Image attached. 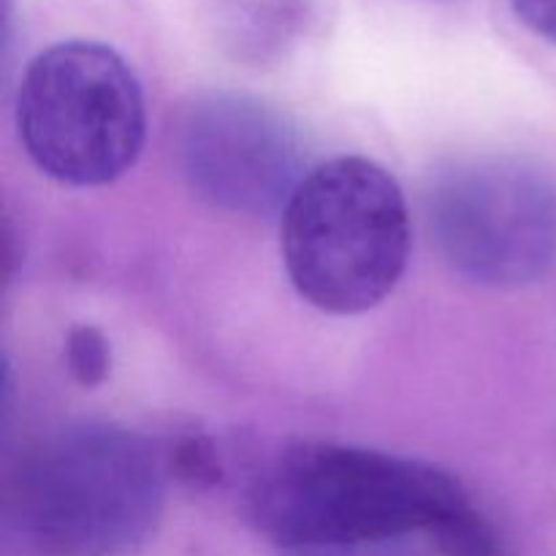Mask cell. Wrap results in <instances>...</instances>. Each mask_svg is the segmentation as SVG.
Wrapping results in <instances>:
<instances>
[{
    "label": "cell",
    "instance_id": "11",
    "mask_svg": "<svg viewBox=\"0 0 556 556\" xmlns=\"http://www.w3.org/2000/svg\"><path fill=\"white\" fill-rule=\"evenodd\" d=\"M514 9L532 33L556 43V0H514Z\"/></svg>",
    "mask_w": 556,
    "mask_h": 556
},
{
    "label": "cell",
    "instance_id": "12",
    "mask_svg": "<svg viewBox=\"0 0 556 556\" xmlns=\"http://www.w3.org/2000/svg\"><path fill=\"white\" fill-rule=\"evenodd\" d=\"M299 556H386L383 546H358V548H318V552H293Z\"/></svg>",
    "mask_w": 556,
    "mask_h": 556
},
{
    "label": "cell",
    "instance_id": "4",
    "mask_svg": "<svg viewBox=\"0 0 556 556\" xmlns=\"http://www.w3.org/2000/svg\"><path fill=\"white\" fill-rule=\"evenodd\" d=\"M14 112L27 157L71 188L112 185L147 139L139 79L106 43L60 41L38 52L22 74Z\"/></svg>",
    "mask_w": 556,
    "mask_h": 556
},
{
    "label": "cell",
    "instance_id": "5",
    "mask_svg": "<svg viewBox=\"0 0 556 556\" xmlns=\"http://www.w3.org/2000/svg\"><path fill=\"white\" fill-rule=\"evenodd\" d=\"M434 242L467 280L519 288L556 264V182L519 157H472L429 195Z\"/></svg>",
    "mask_w": 556,
    "mask_h": 556
},
{
    "label": "cell",
    "instance_id": "7",
    "mask_svg": "<svg viewBox=\"0 0 556 556\" xmlns=\"http://www.w3.org/2000/svg\"><path fill=\"white\" fill-rule=\"evenodd\" d=\"M304 11V0H217V38L237 58L264 63L286 52L302 30Z\"/></svg>",
    "mask_w": 556,
    "mask_h": 556
},
{
    "label": "cell",
    "instance_id": "9",
    "mask_svg": "<svg viewBox=\"0 0 556 556\" xmlns=\"http://www.w3.org/2000/svg\"><path fill=\"white\" fill-rule=\"evenodd\" d=\"M432 541L443 556H497L492 527L472 505L440 527Z\"/></svg>",
    "mask_w": 556,
    "mask_h": 556
},
{
    "label": "cell",
    "instance_id": "1",
    "mask_svg": "<svg viewBox=\"0 0 556 556\" xmlns=\"http://www.w3.org/2000/svg\"><path fill=\"white\" fill-rule=\"evenodd\" d=\"M470 508L438 465L342 443H296L255 476L248 516L286 552L386 546L429 538Z\"/></svg>",
    "mask_w": 556,
    "mask_h": 556
},
{
    "label": "cell",
    "instance_id": "3",
    "mask_svg": "<svg viewBox=\"0 0 556 556\" xmlns=\"http://www.w3.org/2000/svg\"><path fill=\"white\" fill-rule=\"evenodd\" d=\"M410 210L394 174L340 155L304 174L282 206V264L299 296L331 315L378 307L410 258Z\"/></svg>",
    "mask_w": 556,
    "mask_h": 556
},
{
    "label": "cell",
    "instance_id": "8",
    "mask_svg": "<svg viewBox=\"0 0 556 556\" xmlns=\"http://www.w3.org/2000/svg\"><path fill=\"white\" fill-rule=\"evenodd\" d=\"M65 367L71 378L85 389L101 386L112 367V348L103 331L90 324L71 326L65 337Z\"/></svg>",
    "mask_w": 556,
    "mask_h": 556
},
{
    "label": "cell",
    "instance_id": "6",
    "mask_svg": "<svg viewBox=\"0 0 556 556\" xmlns=\"http://www.w3.org/2000/svg\"><path fill=\"white\" fill-rule=\"evenodd\" d=\"M179 163L190 188L233 215H269L302 182L296 130L264 103L210 96L179 125Z\"/></svg>",
    "mask_w": 556,
    "mask_h": 556
},
{
    "label": "cell",
    "instance_id": "10",
    "mask_svg": "<svg viewBox=\"0 0 556 556\" xmlns=\"http://www.w3.org/2000/svg\"><path fill=\"white\" fill-rule=\"evenodd\" d=\"M172 459L177 465L179 478L190 483H215L220 478L215 451H212L210 440L204 438H185Z\"/></svg>",
    "mask_w": 556,
    "mask_h": 556
},
{
    "label": "cell",
    "instance_id": "2",
    "mask_svg": "<svg viewBox=\"0 0 556 556\" xmlns=\"http://www.w3.org/2000/svg\"><path fill=\"white\" fill-rule=\"evenodd\" d=\"M161 456L114 424H71L38 440L3 492V556H125L155 527Z\"/></svg>",
    "mask_w": 556,
    "mask_h": 556
}]
</instances>
